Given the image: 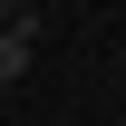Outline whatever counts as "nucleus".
Masks as SVG:
<instances>
[{
    "instance_id": "obj_1",
    "label": "nucleus",
    "mask_w": 126,
    "mask_h": 126,
    "mask_svg": "<svg viewBox=\"0 0 126 126\" xmlns=\"http://www.w3.org/2000/svg\"><path fill=\"white\" fill-rule=\"evenodd\" d=\"M39 29H48L39 10H10V29H0V87H19V78H29V48H39Z\"/></svg>"
},
{
    "instance_id": "obj_2",
    "label": "nucleus",
    "mask_w": 126,
    "mask_h": 126,
    "mask_svg": "<svg viewBox=\"0 0 126 126\" xmlns=\"http://www.w3.org/2000/svg\"><path fill=\"white\" fill-rule=\"evenodd\" d=\"M10 10H19V0H0V29H10Z\"/></svg>"
}]
</instances>
